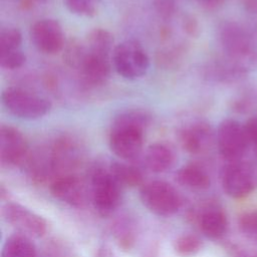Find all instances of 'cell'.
Returning a JSON list of instances; mask_svg holds the SVG:
<instances>
[{"label":"cell","mask_w":257,"mask_h":257,"mask_svg":"<svg viewBox=\"0 0 257 257\" xmlns=\"http://www.w3.org/2000/svg\"><path fill=\"white\" fill-rule=\"evenodd\" d=\"M152 119L151 112L144 108H128L116 114L108 136L110 151L125 161L137 159L142 153L145 132Z\"/></svg>","instance_id":"obj_1"},{"label":"cell","mask_w":257,"mask_h":257,"mask_svg":"<svg viewBox=\"0 0 257 257\" xmlns=\"http://www.w3.org/2000/svg\"><path fill=\"white\" fill-rule=\"evenodd\" d=\"M1 101L10 114L24 120L39 119L52 107L47 98L17 86L6 87L1 93Z\"/></svg>","instance_id":"obj_2"},{"label":"cell","mask_w":257,"mask_h":257,"mask_svg":"<svg viewBox=\"0 0 257 257\" xmlns=\"http://www.w3.org/2000/svg\"><path fill=\"white\" fill-rule=\"evenodd\" d=\"M111 63L118 75L128 80H136L147 74L151 59L139 41L127 39L114 46Z\"/></svg>","instance_id":"obj_3"},{"label":"cell","mask_w":257,"mask_h":257,"mask_svg":"<svg viewBox=\"0 0 257 257\" xmlns=\"http://www.w3.org/2000/svg\"><path fill=\"white\" fill-rule=\"evenodd\" d=\"M121 186L109 169L95 168L90 178V198L101 216L110 215L119 205Z\"/></svg>","instance_id":"obj_4"},{"label":"cell","mask_w":257,"mask_h":257,"mask_svg":"<svg viewBox=\"0 0 257 257\" xmlns=\"http://www.w3.org/2000/svg\"><path fill=\"white\" fill-rule=\"evenodd\" d=\"M142 203L159 216H171L177 213L182 205L179 192L169 183L153 181L145 184L140 191Z\"/></svg>","instance_id":"obj_5"},{"label":"cell","mask_w":257,"mask_h":257,"mask_svg":"<svg viewBox=\"0 0 257 257\" xmlns=\"http://www.w3.org/2000/svg\"><path fill=\"white\" fill-rule=\"evenodd\" d=\"M47 157L54 180L59 176L73 174L82 162L83 151L76 139L62 136L54 140L47 151Z\"/></svg>","instance_id":"obj_6"},{"label":"cell","mask_w":257,"mask_h":257,"mask_svg":"<svg viewBox=\"0 0 257 257\" xmlns=\"http://www.w3.org/2000/svg\"><path fill=\"white\" fill-rule=\"evenodd\" d=\"M222 186L231 198H244L257 187V169L240 161L230 162L222 171Z\"/></svg>","instance_id":"obj_7"},{"label":"cell","mask_w":257,"mask_h":257,"mask_svg":"<svg viewBox=\"0 0 257 257\" xmlns=\"http://www.w3.org/2000/svg\"><path fill=\"white\" fill-rule=\"evenodd\" d=\"M216 141L220 155L230 162L239 161L249 143L245 126L233 118L223 119L219 123Z\"/></svg>","instance_id":"obj_8"},{"label":"cell","mask_w":257,"mask_h":257,"mask_svg":"<svg viewBox=\"0 0 257 257\" xmlns=\"http://www.w3.org/2000/svg\"><path fill=\"white\" fill-rule=\"evenodd\" d=\"M30 39L35 48L46 55H55L65 47L64 31L56 19L42 18L30 27Z\"/></svg>","instance_id":"obj_9"},{"label":"cell","mask_w":257,"mask_h":257,"mask_svg":"<svg viewBox=\"0 0 257 257\" xmlns=\"http://www.w3.org/2000/svg\"><path fill=\"white\" fill-rule=\"evenodd\" d=\"M2 215L11 226L26 236L40 238L47 233V221L18 203H6L2 208Z\"/></svg>","instance_id":"obj_10"},{"label":"cell","mask_w":257,"mask_h":257,"mask_svg":"<svg viewBox=\"0 0 257 257\" xmlns=\"http://www.w3.org/2000/svg\"><path fill=\"white\" fill-rule=\"evenodd\" d=\"M29 156L28 142L17 127L0 126V163L2 167L14 168L23 164Z\"/></svg>","instance_id":"obj_11"},{"label":"cell","mask_w":257,"mask_h":257,"mask_svg":"<svg viewBox=\"0 0 257 257\" xmlns=\"http://www.w3.org/2000/svg\"><path fill=\"white\" fill-rule=\"evenodd\" d=\"M49 189L54 198L76 208L86 206L90 197L86 183L75 174L56 177L51 181Z\"/></svg>","instance_id":"obj_12"},{"label":"cell","mask_w":257,"mask_h":257,"mask_svg":"<svg viewBox=\"0 0 257 257\" xmlns=\"http://www.w3.org/2000/svg\"><path fill=\"white\" fill-rule=\"evenodd\" d=\"M111 57L90 52L86 48L85 56L77 69L84 84L89 87L101 86L110 77Z\"/></svg>","instance_id":"obj_13"},{"label":"cell","mask_w":257,"mask_h":257,"mask_svg":"<svg viewBox=\"0 0 257 257\" xmlns=\"http://www.w3.org/2000/svg\"><path fill=\"white\" fill-rule=\"evenodd\" d=\"M178 139L184 151L191 155L205 153L213 141L211 126L205 121H193L185 124L178 133Z\"/></svg>","instance_id":"obj_14"},{"label":"cell","mask_w":257,"mask_h":257,"mask_svg":"<svg viewBox=\"0 0 257 257\" xmlns=\"http://www.w3.org/2000/svg\"><path fill=\"white\" fill-rule=\"evenodd\" d=\"M196 219L201 231L209 238L219 239L227 231L228 221L226 214L216 205L204 206L196 213Z\"/></svg>","instance_id":"obj_15"},{"label":"cell","mask_w":257,"mask_h":257,"mask_svg":"<svg viewBox=\"0 0 257 257\" xmlns=\"http://www.w3.org/2000/svg\"><path fill=\"white\" fill-rule=\"evenodd\" d=\"M144 162L151 172L164 173L174 166L176 162V154L168 144L157 142L147 148Z\"/></svg>","instance_id":"obj_16"},{"label":"cell","mask_w":257,"mask_h":257,"mask_svg":"<svg viewBox=\"0 0 257 257\" xmlns=\"http://www.w3.org/2000/svg\"><path fill=\"white\" fill-rule=\"evenodd\" d=\"M178 183L194 190H206L211 185V179L206 170L198 164H188L180 168L176 174Z\"/></svg>","instance_id":"obj_17"},{"label":"cell","mask_w":257,"mask_h":257,"mask_svg":"<svg viewBox=\"0 0 257 257\" xmlns=\"http://www.w3.org/2000/svg\"><path fill=\"white\" fill-rule=\"evenodd\" d=\"M1 257H36V247L29 236L16 233L7 238Z\"/></svg>","instance_id":"obj_18"},{"label":"cell","mask_w":257,"mask_h":257,"mask_svg":"<svg viewBox=\"0 0 257 257\" xmlns=\"http://www.w3.org/2000/svg\"><path fill=\"white\" fill-rule=\"evenodd\" d=\"M113 43V35L107 29L101 27L90 30L85 40V46L90 52L110 57L114 48Z\"/></svg>","instance_id":"obj_19"},{"label":"cell","mask_w":257,"mask_h":257,"mask_svg":"<svg viewBox=\"0 0 257 257\" xmlns=\"http://www.w3.org/2000/svg\"><path fill=\"white\" fill-rule=\"evenodd\" d=\"M108 169L121 187L125 186L133 188L143 184V173L136 166L120 162H113L109 165Z\"/></svg>","instance_id":"obj_20"},{"label":"cell","mask_w":257,"mask_h":257,"mask_svg":"<svg viewBox=\"0 0 257 257\" xmlns=\"http://www.w3.org/2000/svg\"><path fill=\"white\" fill-rule=\"evenodd\" d=\"M112 236L121 250L130 251L135 246L137 238L135 224L126 218L118 219L112 226Z\"/></svg>","instance_id":"obj_21"},{"label":"cell","mask_w":257,"mask_h":257,"mask_svg":"<svg viewBox=\"0 0 257 257\" xmlns=\"http://www.w3.org/2000/svg\"><path fill=\"white\" fill-rule=\"evenodd\" d=\"M23 37L17 27H3L0 30V54L22 49Z\"/></svg>","instance_id":"obj_22"},{"label":"cell","mask_w":257,"mask_h":257,"mask_svg":"<svg viewBox=\"0 0 257 257\" xmlns=\"http://www.w3.org/2000/svg\"><path fill=\"white\" fill-rule=\"evenodd\" d=\"M202 247L203 243L201 239L194 234H183L174 241V249L182 257L194 256Z\"/></svg>","instance_id":"obj_23"},{"label":"cell","mask_w":257,"mask_h":257,"mask_svg":"<svg viewBox=\"0 0 257 257\" xmlns=\"http://www.w3.org/2000/svg\"><path fill=\"white\" fill-rule=\"evenodd\" d=\"M102 0H63L67 10L77 16L93 17L97 14Z\"/></svg>","instance_id":"obj_24"},{"label":"cell","mask_w":257,"mask_h":257,"mask_svg":"<svg viewBox=\"0 0 257 257\" xmlns=\"http://www.w3.org/2000/svg\"><path fill=\"white\" fill-rule=\"evenodd\" d=\"M63 58L65 63L74 69H78L86 53L85 43H81L76 39L70 40L64 47Z\"/></svg>","instance_id":"obj_25"},{"label":"cell","mask_w":257,"mask_h":257,"mask_svg":"<svg viewBox=\"0 0 257 257\" xmlns=\"http://www.w3.org/2000/svg\"><path fill=\"white\" fill-rule=\"evenodd\" d=\"M26 61V54L23 49L12 52L0 54V66L4 69L15 70L24 65Z\"/></svg>","instance_id":"obj_26"},{"label":"cell","mask_w":257,"mask_h":257,"mask_svg":"<svg viewBox=\"0 0 257 257\" xmlns=\"http://www.w3.org/2000/svg\"><path fill=\"white\" fill-rule=\"evenodd\" d=\"M240 231L250 239H257V211L244 213L239 218Z\"/></svg>","instance_id":"obj_27"},{"label":"cell","mask_w":257,"mask_h":257,"mask_svg":"<svg viewBox=\"0 0 257 257\" xmlns=\"http://www.w3.org/2000/svg\"><path fill=\"white\" fill-rule=\"evenodd\" d=\"M181 52L180 48H165L158 52L157 60L163 67L172 68L181 61Z\"/></svg>","instance_id":"obj_28"},{"label":"cell","mask_w":257,"mask_h":257,"mask_svg":"<svg viewBox=\"0 0 257 257\" xmlns=\"http://www.w3.org/2000/svg\"><path fill=\"white\" fill-rule=\"evenodd\" d=\"M174 0H155L157 11L164 17H170L174 14L176 5Z\"/></svg>","instance_id":"obj_29"},{"label":"cell","mask_w":257,"mask_h":257,"mask_svg":"<svg viewBox=\"0 0 257 257\" xmlns=\"http://www.w3.org/2000/svg\"><path fill=\"white\" fill-rule=\"evenodd\" d=\"M244 126L249 141L257 147V115L249 118Z\"/></svg>","instance_id":"obj_30"},{"label":"cell","mask_w":257,"mask_h":257,"mask_svg":"<svg viewBox=\"0 0 257 257\" xmlns=\"http://www.w3.org/2000/svg\"><path fill=\"white\" fill-rule=\"evenodd\" d=\"M183 28L188 35L195 36L199 33V24L193 16H186L183 20Z\"/></svg>","instance_id":"obj_31"},{"label":"cell","mask_w":257,"mask_h":257,"mask_svg":"<svg viewBox=\"0 0 257 257\" xmlns=\"http://www.w3.org/2000/svg\"><path fill=\"white\" fill-rule=\"evenodd\" d=\"M95 257H114L113 252L107 245H101L95 254Z\"/></svg>","instance_id":"obj_32"},{"label":"cell","mask_w":257,"mask_h":257,"mask_svg":"<svg viewBox=\"0 0 257 257\" xmlns=\"http://www.w3.org/2000/svg\"><path fill=\"white\" fill-rule=\"evenodd\" d=\"M197 2L204 8L214 9L218 7L223 2V0H197Z\"/></svg>","instance_id":"obj_33"},{"label":"cell","mask_w":257,"mask_h":257,"mask_svg":"<svg viewBox=\"0 0 257 257\" xmlns=\"http://www.w3.org/2000/svg\"><path fill=\"white\" fill-rule=\"evenodd\" d=\"M0 197L2 200L8 198V190H6L3 185H1V188H0Z\"/></svg>","instance_id":"obj_34"},{"label":"cell","mask_w":257,"mask_h":257,"mask_svg":"<svg viewBox=\"0 0 257 257\" xmlns=\"http://www.w3.org/2000/svg\"><path fill=\"white\" fill-rule=\"evenodd\" d=\"M35 1H37V2H39V3H45V2H47L48 0H35Z\"/></svg>","instance_id":"obj_35"},{"label":"cell","mask_w":257,"mask_h":257,"mask_svg":"<svg viewBox=\"0 0 257 257\" xmlns=\"http://www.w3.org/2000/svg\"><path fill=\"white\" fill-rule=\"evenodd\" d=\"M50 257H58V254H57V255H55V254H52V256H50Z\"/></svg>","instance_id":"obj_36"}]
</instances>
